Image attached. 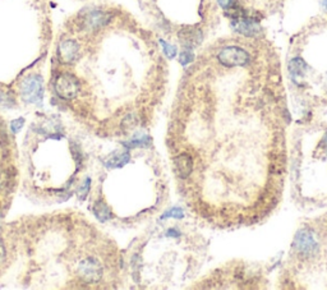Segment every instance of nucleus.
Wrapping results in <instances>:
<instances>
[{"label":"nucleus","mask_w":327,"mask_h":290,"mask_svg":"<svg viewBox=\"0 0 327 290\" xmlns=\"http://www.w3.org/2000/svg\"><path fill=\"white\" fill-rule=\"evenodd\" d=\"M307 69H308V67H307L306 62L302 57H294V59L290 61V63H289V72H290V76L295 81L306 76Z\"/></svg>","instance_id":"obj_4"},{"label":"nucleus","mask_w":327,"mask_h":290,"mask_svg":"<svg viewBox=\"0 0 327 290\" xmlns=\"http://www.w3.org/2000/svg\"><path fill=\"white\" fill-rule=\"evenodd\" d=\"M322 6H323V8L327 11V0H322Z\"/></svg>","instance_id":"obj_7"},{"label":"nucleus","mask_w":327,"mask_h":290,"mask_svg":"<svg viewBox=\"0 0 327 290\" xmlns=\"http://www.w3.org/2000/svg\"><path fill=\"white\" fill-rule=\"evenodd\" d=\"M217 61L226 68L246 67L251 62V55L239 46H225L217 52Z\"/></svg>","instance_id":"obj_2"},{"label":"nucleus","mask_w":327,"mask_h":290,"mask_svg":"<svg viewBox=\"0 0 327 290\" xmlns=\"http://www.w3.org/2000/svg\"><path fill=\"white\" fill-rule=\"evenodd\" d=\"M44 78L39 73H28L17 83V92L26 104H35L44 96Z\"/></svg>","instance_id":"obj_1"},{"label":"nucleus","mask_w":327,"mask_h":290,"mask_svg":"<svg viewBox=\"0 0 327 290\" xmlns=\"http://www.w3.org/2000/svg\"><path fill=\"white\" fill-rule=\"evenodd\" d=\"M24 126V119H17V121H14L13 123H12V131L13 132H18L21 131L22 127Z\"/></svg>","instance_id":"obj_5"},{"label":"nucleus","mask_w":327,"mask_h":290,"mask_svg":"<svg viewBox=\"0 0 327 290\" xmlns=\"http://www.w3.org/2000/svg\"><path fill=\"white\" fill-rule=\"evenodd\" d=\"M217 3L220 4V7L225 11L230 9L234 6V0H217Z\"/></svg>","instance_id":"obj_6"},{"label":"nucleus","mask_w":327,"mask_h":290,"mask_svg":"<svg viewBox=\"0 0 327 290\" xmlns=\"http://www.w3.org/2000/svg\"><path fill=\"white\" fill-rule=\"evenodd\" d=\"M295 249L302 257H309L316 253L318 244H317L316 238H314L313 231L309 229L299 230L295 236Z\"/></svg>","instance_id":"obj_3"}]
</instances>
